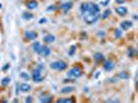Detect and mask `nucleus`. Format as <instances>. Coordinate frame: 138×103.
Here are the masks:
<instances>
[{
  "label": "nucleus",
  "mask_w": 138,
  "mask_h": 103,
  "mask_svg": "<svg viewBox=\"0 0 138 103\" xmlns=\"http://www.w3.org/2000/svg\"><path fill=\"white\" fill-rule=\"evenodd\" d=\"M83 18H84L85 23L91 25V24L96 23L99 20L100 15L99 14H96V13H86L85 15H83Z\"/></svg>",
  "instance_id": "1"
},
{
  "label": "nucleus",
  "mask_w": 138,
  "mask_h": 103,
  "mask_svg": "<svg viewBox=\"0 0 138 103\" xmlns=\"http://www.w3.org/2000/svg\"><path fill=\"white\" fill-rule=\"evenodd\" d=\"M50 67L54 70H59V71H62V70H65L67 68V64L64 62V61H55V62H52Z\"/></svg>",
  "instance_id": "2"
},
{
  "label": "nucleus",
  "mask_w": 138,
  "mask_h": 103,
  "mask_svg": "<svg viewBox=\"0 0 138 103\" xmlns=\"http://www.w3.org/2000/svg\"><path fill=\"white\" fill-rule=\"evenodd\" d=\"M82 74H83L82 70H81L80 68H77V67H73V68H71L70 70L68 71V73H67V75H68L69 77H73V78L81 77Z\"/></svg>",
  "instance_id": "3"
},
{
  "label": "nucleus",
  "mask_w": 138,
  "mask_h": 103,
  "mask_svg": "<svg viewBox=\"0 0 138 103\" xmlns=\"http://www.w3.org/2000/svg\"><path fill=\"white\" fill-rule=\"evenodd\" d=\"M32 78H33V80H34L35 82H40V81L43 80V77H42V75H41V72H40V69H39V68H36V69L33 71V73H32Z\"/></svg>",
  "instance_id": "4"
},
{
  "label": "nucleus",
  "mask_w": 138,
  "mask_h": 103,
  "mask_svg": "<svg viewBox=\"0 0 138 103\" xmlns=\"http://www.w3.org/2000/svg\"><path fill=\"white\" fill-rule=\"evenodd\" d=\"M103 68H104L106 71H112V70L114 69V64H113L112 61L106 60V61H104V63H103Z\"/></svg>",
  "instance_id": "5"
},
{
  "label": "nucleus",
  "mask_w": 138,
  "mask_h": 103,
  "mask_svg": "<svg viewBox=\"0 0 138 103\" xmlns=\"http://www.w3.org/2000/svg\"><path fill=\"white\" fill-rule=\"evenodd\" d=\"M25 37H26V39L34 40V39H36V37H37V33L34 32V31H31V30H28V31H26V33H25Z\"/></svg>",
  "instance_id": "6"
},
{
  "label": "nucleus",
  "mask_w": 138,
  "mask_h": 103,
  "mask_svg": "<svg viewBox=\"0 0 138 103\" xmlns=\"http://www.w3.org/2000/svg\"><path fill=\"white\" fill-rule=\"evenodd\" d=\"M26 6L28 10H35L38 6V2L36 0H28L26 2Z\"/></svg>",
  "instance_id": "7"
},
{
  "label": "nucleus",
  "mask_w": 138,
  "mask_h": 103,
  "mask_svg": "<svg viewBox=\"0 0 138 103\" xmlns=\"http://www.w3.org/2000/svg\"><path fill=\"white\" fill-rule=\"evenodd\" d=\"M100 12V7L95 4V3H89V12L88 13H96V14H99Z\"/></svg>",
  "instance_id": "8"
},
{
  "label": "nucleus",
  "mask_w": 138,
  "mask_h": 103,
  "mask_svg": "<svg viewBox=\"0 0 138 103\" xmlns=\"http://www.w3.org/2000/svg\"><path fill=\"white\" fill-rule=\"evenodd\" d=\"M41 49H42V45L40 44V42H38V41H35V42H33V44H32V50L36 53V54H40V52H41Z\"/></svg>",
  "instance_id": "9"
},
{
  "label": "nucleus",
  "mask_w": 138,
  "mask_h": 103,
  "mask_svg": "<svg viewBox=\"0 0 138 103\" xmlns=\"http://www.w3.org/2000/svg\"><path fill=\"white\" fill-rule=\"evenodd\" d=\"M115 12H116L117 15H120V16H122V17H124V16H126V15L128 14V10H127L126 7H124V6H119V7H116V8H115Z\"/></svg>",
  "instance_id": "10"
},
{
  "label": "nucleus",
  "mask_w": 138,
  "mask_h": 103,
  "mask_svg": "<svg viewBox=\"0 0 138 103\" xmlns=\"http://www.w3.org/2000/svg\"><path fill=\"white\" fill-rule=\"evenodd\" d=\"M72 7V3L71 2H65V3H63L62 5H61V10L66 14V13H68L69 12V10H70Z\"/></svg>",
  "instance_id": "11"
},
{
  "label": "nucleus",
  "mask_w": 138,
  "mask_h": 103,
  "mask_svg": "<svg viewBox=\"0 0 138 103\" xmlns=\"http://www.w3.org/2000/svg\"><path fill=\"white\" fill-rule=\"evenodd\" d=\"M132 26H133V24H132V22H130V21H124V22L121 23V27H122V29H124V30H128V29H130Z\"/></svg>",
  "instance_id": "12"
},
{
  "label": "nucleus",
  "mask_w": 138,
  "mask_h": 103,
  "mask_svg": "<svg viewBox=\"0 0 138 103\" xmlns=\"http://www.w3.org/2000/svg\"><path fill=\"white\" fill-rule=\"evenodd\" d=\"M50 54H51V50L47 46L42 45V49H41V52H40L39 55L42 56V57H47V56H50Z\"/></svg>",
  "instance_id": "13"
},
{
  "label": "nucleus",
  "mask_w": 138,
  "mask_h": 103,
  "mask_svg": "<svg viewBox=\"0 0 138 103\" xmlns=\"http://www.w3.org/2000/svg\"><path fill=\"white\" fill-rule=\"evenodd\" d=\"M31 90V86L28 85V83H21L20 85V91L24 92V93H27Z\"/></svg>",
  "instance_id": "14"
},
{
  "label": "nucleus",
  "mask_w": 138,
  "mask_h": 103,
  "mask_svg": "<svg viewBox=\"0 0 138 103\" xmlns=\"http://www.w3.org/2000/svg\"><path fill=\"white\" fill-rule=\"evenodd\" d=\"M43 40H44V42H46V43H52V42L55 41V36L52 35V34H47V35H45V36L43 37Z\"/></svg>",
  "instance_id": "15"
},
{
  "label": "nucleus",
  "mask_w": 138,
  "mask_h": 103,
  "mask_svg": "<svg viewBox=\"0 0 138 103\" xmlns=\"http://www.w3.org/2000/svg\"><path fill=\"white\" fill-rule=\"evenodd\" d=\"M94 59H95V61H96L97 63H100V62H102V61L104 60V56H103L102 53H96V54L94 55Z\"/></svg>",
  "instance_id": "16"
},
{
  "label": "nucleus",
  "mask_w": 138,
  "mask_h": 103,
  "mask_svg": "<svg viewBox=\"0 0 138 103\" xmlns=\"http://www.w3.org/2000/svg\"><path fill=\"white\" fill-rule=\"evenodd\" d=\"M81 12H82L83 15H85L86 13L89 12V2H85L81 5Z\"/></svg>",
  "instance_id": "17"
},
{
  "label": "nucleus",
  "mask_w": 138,
  "mask_h": 103,
  "mask_svg": "<svg viewBox=\"0 0 138 103\" xmlns=\"http://www.w3.org/2000/svg\"><path fill=\"white\" fill-rule=\"evenodd\" d=\"M116 77L117 78H121V79H127V78H129V74L127 73V72H120L119 74H116Z\"/></svg>",
  "instance_id": "18"
},
{
  "label": "nucleus",
  "mask_w": 138,
  "mask_h": 103,
  "mask_svg": "<svg viewBox=\"0 0 138 103\" xmlns=\"http://www.w3.org/2000/svg\"><path fill=\"white\" fill-rule=\"evenodd\" d=\"M23 18H24L25 20H31V19L33 18V15L30 14V13H24V14H23Z\"/></svg>",
  "instance_id": "19"
},
{
  "label": "nucleus",
  "mask_w": 138,
  "mask_h": 103,
  "mask_svg": "<svg viewBox=\"0 0 138 103\" xmlns=\"http://www.w3.org/2000/svg\"><path fill=\"white\" fill-rule=\"evenodd\" d=\"M57 102H58V103H62V102H69V103H72L73 100L70 99V98H65V99H59V100H57Z\"/></svg>",
  "instance_id": "20"
},
{
  "label": "nucleus",
  "mask_w": 138,
  "mask_h": 103,
  "mask_svg": "<svg viewBox=\"0 0 138 103\" xmlns=\"http://www.w3.org/2000/svg\"><path fill=\"white\" fill-rule=\"evenodd\" d=\"M137 54H138V52H137L136 50H134V49H132V48L129 50V57H134V56L137 55Z\"/></svg>",
  "instance_id": "21"
},
{
  "label": "nucleus",
  "mask_w": 138,
  "mask_h": 103,
  "mask_svg": "<svg viewBox=\"0 0 138 103\" xmlns=\"http://www.w3.org/2000/svg\"><path fill=\"white\" fill-rule=\"evenodd\" d=\"M9 82H11V78H9V77H4V78L1 80L2 86H7Z\"/></svg>",
  "instance_id": "22"
},
{
  "label": "nucleus",
  "mask_w": 138,
  "mask_h": 103,
  "mask_svg": "<svg viewBox=\"0 0 138 103\" xmlns=\"http://www.w3.org/2000/svg\"><path fill=\"white\" fill-rule=\"evenodd\" d=\"M51 100H52V97H50V96H45L44 98L43 97H40V101L41 102H45L46 103V102H50Z\"/></svg>",
  "instance_id": "23"
},
{
  "label": "nucleus",
  "mask_w": 138,
  "mask_h": 103,
  "mask_svg": "<svg viewBox=\"0 0 138 103\" xmlns=\"http://www.w3.org/2000/svg\"><path fill=\"white\" fill-rule=\"evenodd\" d=\"M114 36H115V38H120V37H122V31L119 30V29H116V30L114 31Z\"/></svg>",
  "instance_id": "24"
},
{
  "label": "nucleus",
  "mask_w": 138,
  "mask_h": 103,
  "mask_svg": "<svg viewBox=\"0 0 138 103\" xmlns=\"http://www.w3.org/2000/svg\"><path fill=\"white\" fill-rule=\"evenodd\" d=\"M72 90H73L72 87H66V88H64L62 90V93H68V92H71Z\"/></svg>",
  "instance_id": "25"
},
{
  "label": "nucleus",
  "mask_w": 138,
  "mask_h": 103,
  "mask_svg": "<svg viewBox=\"0 0 138 103\" xmlns=\"http://www.w3.org/2000/svg\"><path fill=\"white\" fill-rule=\"evenodd\" d=\"M22 78H24V79H26V80H29V78H30V76L27 74V73H25V72H22L21 73V75H20Z\"/></svg>",
  "instance_id": "26"
},
{
  "label": "nucleus",
  "mask_w": 138,
  "mask_h": 103,
  "mask_svg": "<svg viewBox=\"0 0 138 103\" xmlns=\"http://www.w3.org/2000/svg\"><path fill=\"white\" fill-rule=\"evenodd\" d=\"M74 52H75V46H74V45H72V46L70 48V50H69V52H68L69 56H73Z\"/></svg>",
  "instance_id": "27"
},
{
  "label": "nucleus",
  "mask_w": 138,
  "mask_h": 103,
  "mask_svg": "<svg viewBox=\"0 0 138 103\" xmlns=\"http://www.w3.org/2000/svg\"><path fill=\"white\" fill-rule=\"evenodd\" d=\"M109 14H110V11L109 10H106L104 13H103V16H102V19H106L108 16H109Z\"/></svg>",
  "instance_id": "28"
},
{
  "label": "nucleus",
  "mask_w": 138,
  "mask_h": 103,
  "mask_svg": "<svg viewBox=\"0 0 138 103\" xmlns=\"http://www.w3.org/2000/svg\"><path fill=\"white\" fill-rule=\"evenodd\" d=\"M33 100H32V98H31V96H28L27 98H26V100H25V102H32Z\"/></svg>",
  "instance_id": "29"
},
{
  "label": "nucleus",
  "mask_w": 138,
  "mask_h": 103,
  "mask_svg": "<svg viewBox=\"0 0 138 103\" xmlns=\"http://www.w3.org/2000/svg\"><path fill=\"white\" fill-rule=\"evenodd\" d=\"M43 22H46V20H45V19H41V20L39 21V23H40V24H43Z\"/></svg>",
  "instance_id": "30"
},
{
  "label": "nucleus",
  "mask_w": 138,
  "mask_h": 103,
  "mask_svg": "<svg viewBox=\"0 0 138 103\" xmlns=\"http://www.w3.org/2000/svg\"><path fill=\"white\" fill-rule=\"evenodd\" d=\"M51 6H52V7H50V8H47V11H52V10L54 11V10H55V6H54V5H51Z\"/></svg>",
  "instance_id": "31"
},
{
  "label": "nucleus",
  "mask_w": 138,
  "mask_h": 103,
  "mask_svg": "<svg viewBox=\"0 0 138 103\" xmlns=\"http://www.w3.org/2000/svg\"><path fill=\"white\" fill-rule=\"evenodd\" d=\"M124 1H125V0H116V2H117V3H123Z\"/></svg>",
  "instance_id": "32"
}]
</instances>
